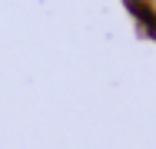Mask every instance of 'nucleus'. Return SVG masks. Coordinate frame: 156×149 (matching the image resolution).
<instances>
[{"instance_id": "1", "label": "nucleus", "mask_w": 156, "mask_h": 149, "mask_svg": "<svg viewBox=\"0 0 156 149\" xmlns=\"http://www.w3.org/2000/svg\"><path fill=\"white\" fill-rule=\"evenodd\" d=\"M129 3H133V7H136V10H143V7H146V3H150V0H129Z\"/></svg>"}]
</instances>
